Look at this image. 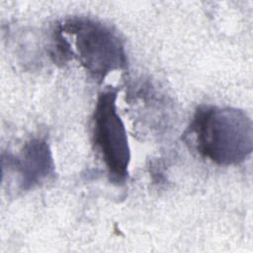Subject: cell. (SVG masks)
<instances>
[{"label": "cell", "mask_w": 253, "mask_h": 253, "mask_svg": "<svg viewBox=\"0 0 253 253\" xmlns=\"http://www.w3.org/2000/svg\"><path fill=\"white\" fill-rule=\"evenodd\" d=\"M60 26L74 38L75 56L94 80L102 82L109 73L126 68L124 42L111 27L82 16L69 17Z\"/></svg>", "instance_id": "7a4b0ae2"}, {"label": "cell", "mask_w": 253, "mask_h": 253, "mask_svg": "<svg viewBox=\"0 0 253 253\" xmlns=\"http://www.w3.org/2000/svg\"><path fill=\"white\" fill-rule=\"evenodd\" d=\"M192 146L211 162L229 166L246 160L253 148V125L242 110L199 106L185 132Z\"/></svg>", "instance_id": "6da1fadb"}, {"label": "cell", "mask_w": 253, "mask_h": 253, "mask_svg": "<svg viewBox=\"0 0 253 253\" xmlns=\"http://www.w3.org/2000/svg\"><path fill=\"white\" fill-rule=\"evenodd\" d=\"M49 56L52 62L58 66H64L75 56V51L65 38L60 24H56L52 31Z\"/></svg>", "instance_id": "5b68a950"}, {"label": "cell", "mask_w": 253, "mask_h": 253, "mask_svg": "<svg viewBox=\"0 0 253 253\" xmlns=\"http://www.w3.org/2000/svg\"><path fill=\"white\" fill-rule=\"evenodd\" d=\"M3 168L7 167L18 175L19 188L29 191L45 183L54 175V161L44 138L28 140L18 155L2 156Z\"/></svg>", "instance_id": "277c9868"}, {"label": "cell", "mask_w": 253, "mask_h": 253, "mask_svg": "<svg viewBox=\"0 0 253 253\" xmlns=\"http://www.w3.org/2000/svg\"><path fill=\"white\" fill-rule=\"evenodd\" d=\"M92 136L111 183L123 185L128 176L130 149L125 125L117 111V90L108 88L98 96Z\"/></svg>", "instance_id": "3957f363"}]
</instances>
